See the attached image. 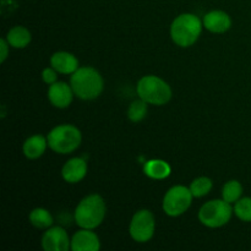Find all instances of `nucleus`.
I'll return each mask as SVG.
<instances>
[{
  "label": "nucleus",
  "mask_w": 251,
  "mask_h": 251,
  "mask_svg": "<svg viewBox=\"0 0 251 251\" xmlns=\"http://www.w3.org/2000/svg\"><path fill=\"white\" fill-rule=\"evenodd\" d=\"M234 213L239 220L251 222V198H243L235 202Z\"/></svg>",
  "instance_id": "4be33fe9"
},
{
  "label": "nucleus",
  "mask_w": 251,
  "mask_h": 251,
  "mask_svg": "<svg viewBox=\"0 0 251 251\" xmlns=\"http://www.w3.org/2000/svg\"><path fill=\"white\" fill-rule=\"evenodd\" d=\"M70 86L74 95L83 100H91L97 98L102 93L103 78L96 69L85 66L78 68L74 74H71Z\"/></svg>",
  "instance_id": "f257e3e1"
},
{
  "label": "nucleus",
  "mask_w": 251,
  "mask_h": 251,
  "mask_svg": "<svg viewBox=\"0 0 251 251\" xmlns=\"http://www.w3.org/2000/svg\"><path fill=\"white\" fill-rule=\"evenodd\" d=\"M156 221L151 211L141 210L136 212L130 222L129 232L132 239L137 243H146L153 237Z\"/></svg>",
  "instance_id": "6e6552de"
},
{
  "label": "nucleus",
  "mask_w": 251,
  "mask_h": 251,
  "mask_svg": "<svg viewBox=\"0 0 251 251\" xmlns=\"http://www.w3.org/2000/svg\"><path fill=\"white\" fill-rule=\"evenodd\" d=\"M42 247L46 251H66L71 248V240L64 228L53 227L42 237Z\"/></svg>",
  "instance_id": "1a4fd4ad"
},
{
  "label": "nucleus",
  "mask_w": 251,
  "mask_h": 251,
  "mask_svg": "<svg viewBox=\"0 0 251 251\" xmlns=\"http://www.w3.org/2000/svg\"><path fill=\"white\" fill-rule=\"evenodd\" d=\"M193 194L190 188L184 185H176L169 189L163 199V210L171 217H178L186 212L193 201Z\"/></svg>",
  "instance_id": "0eeeda50"
},
{
  "label": "nucleus",
  "mask_w": 251,
  "mask_h": 251,
  "mask_svg": "<svg viewBox=\"0 0 251 251\" xmlns=\"http://www.w3.org/2000/svg\"><path fill=\"white\" fill-rule=\"evenodd\" d=\"M86 173H87V163L85 159L80 158V157L69 159L61 169V176H63L64 180L71 184L82 180L86 176Z\"/></svg>",
  "instance_id": "ddd939ff"
},
{
  "label": "nucleus",
  "mask_w": 251,
  "mask_h": 251,
  "mask_svg": "<svg viewBox=\"0 0 251 251\" xmlns=\"http://www.w3.org/2000/svg\"><path fill=\"white\" fill-rule=\"evenodd\" d=\"M31 32L24 26H15L6 34V41L14 48H25L31 42Z\"/></svg>",
  "instance_id": "f3484780"
},
{
  "label": "nucleus",
  "mask_w": 251,
  "mask_h": 251,
  "mask_svg": "<svg viewBox=\"0 0 251 251\" xmlns=\"http://www.w3.org/2000/svg\"><path fill=\"white\" fill-rule=\"evenodd\" d=\"M29 222L39 229H46L53 225V217L46 208H34L29 213Z\"/></svg>",
  "instance_id": "a211bd4d"
},
{
  "label": "nucleus",
  "mask_w": 251,
  "mask_h": 251,
  "mask_svg": "<svg viewBox=\"0 0 251 251\" xmlns=\"http://www.w3.org/2000/svg\"><path fill=\"white\" fill-rule=\"evenodd\" d=\"M51 68L60 74H74L78 69V60L74 54L68 51H56L50 58Z\"/></svg>",
  "instance_id": "4468645a"
},
{
  "label": "nucleus",
  "mask_w": 251,
  "mask_h": 251,
  "mask_svg": "<svg viewBox=\"0 0 251 251\" xmlns=\"http://www.w3.org/2000/svg\"><path fill=\"white\" fill-rule=\"evenodd\" d=\"M48 139L42 135H33L28 137L24 144V153L27 158L37 159L46 152Z\"/></svg>",
  "instance_id": "2eb2a0df"
},
{
  "label": "nucleus",
  "mask_w": 251,
  "mask_h": 251,
  "mask_svg": "<svg viewBox=\"0 0 251 251\" xmlns=\"http://www.w3.org/2000/svg\"><path fill=\"white\" fill-rule=\"evenodd\" d=\"M203 26L212 33H225L232 26V19L227 12L213 10L203 16Z\"/></svg>",
  "instance_id": "f8f14e48"
},
{
  "label": "nucleus",
  "mask_w": 251,
  "mask_h": 251,
  "mask_svg": "<svg viewBox=\"0 0 251 251\" xmlns=\"http://www.w3.org/2000/svg\"><path fill=\"white\" fill-rule=\"evenodd\" d=\"M202 31V22L196 15L183 14L176 17L171 26V36L179 47H190L195 43Z\"/></svg>",
  "instance_id": "7ed1b4c3"
},
{
  "label": "nucleus",
  "mask_w": 251,
  "mask_h": 251,
  "mask_svg": "<svg viewBox=\"0 0 251 251\" xmlns=\"http://www.w3.org/2000/svg\"><path fill=\"white\" fill-rule=\"evenodd\" d=\"M137 95L149 104L163 105L171 100L172 88L161 77L147 75L137 83Z\"/></svg>",
  "instance_id": "20e7f679"
},
{
  "label": "nucleus",
  "mask_w": 251,
  "mask_h": 251,
  "mask_svg": "<svg viewBox=\"0 0 251 251\" xmlns=\"http://www.w3.org/2000/svg\"><path fill=\"white\" fill-rule=\"evenodd\" d=\"M100 248V238L92 229L82 228L76 232L71 239V249L74 251H97Z\"/></svg>",
  "instance_id": "9b49d317"
},
{
  "label": "nucleus",
  "mask_w": 251,
  "mask_h": 251,
  "mask_svg": "<svg viewBox=\"0 0 251 251\" xmlns=\"http://www.w3.org/2000/svg\"><path fill=\"white\" fill-rule=\"evenodd\" d=\"M9 46L10 44L6 39H0V50H1V54H0V61H1V63H4L5 59H6L7 53H9Z\"/></svg>",
  "instance_id": "b1692460"
},
{
  "label": "nucleus",
  "mask_w": 251,
  "mask_h": 251,
  "mask_svg": "<svg viewBox=\"0 0 251 251\" xmlns=\"http://www.w3.org/2000/svg\"><path fill=\"white\" fill-rule=\"evenodd\" d=\"M243 194V185L238 180H230L226 183L222 190L223 200L229 203H235Z\"/></svg>",
  "instance_id": "6ab92c4d"
},
{
  "label": "nucleus",
  "mask_w": 251,
  "mask_h": 251,
  "mask_svg": "<svg viewBox=\"0 0 251 251\" xmlns=\"http://www.w3.org/2000/svg\"><path fill=\"white\" fill-rule=\"evenodd\" d=\"M74 91L70 85L65 82H54L49 86L48 98L51 104L56 108H66L71 104Z\"/></svg>",
  "instance_id": "9d476101"
},
{
  "label": "nucleus",
  "mask_w": 251,
  "mask_h": 251,
  "mask_svg": "<svg viewBox=\"0 0 251 251\" xmlns=\"http://www.w3.org/2000/svg\"><path fill=\"white\" fill-rule=\"evenodd\" d=\"M234 210L225 200H212L206 202L199 211V220L208 228H220L227 225Z\"/></svg>",
  "instance_id": "423d86ee"
},
{
  "label": "nucleus",
  "mask_w": 251,
  "mask_h": 251,
  "mask_svg": "<svg viewBox=\"0 0 251 251\" xmlns=\"http://www.w3.org/2000/svg\"><path fill=\"white\" fill-rule=\"evenodd\" d=\"M211 189H212V180L206 176L195 179L190 185V190L194 198H202V196L207 195Z\"/></svg>",
  "instance_id": "412c9836"
},
{
  "label": "nucleus",
  "mask_w": 251,
  "mask_h": 251,
  "mask_svg": "<svg viewBox=\"0 0 251 251\" xmlns=\"http://www.w3.org/2000/svg\"><path fill=\"white\" fill-rule=\"evenodd\" d=\"M147 104L149 103L145 102L141 98L137 100H134L130 104L129 109H127V117H129V119L134 123H139L141 120H144L147 114Z\"/></svg>",
  "instance_id": "aec40b11"
},
{
  "label": "nucleus",
  "mask_w": 251,
  "mask_h": 251,
  "mask_svg": "<svg viewBox=\"0 0 251 251\" xmlns=\"http://www.w3.org/2000/svg\"><path fill=\"white\" fill-rule=\"evenodd\" d=\"M105 217V202L97 194L88 195L81 201L75 210V222L78 227L95 229L102 225Z\"/></svg>",
  "instance_id": "f03ea898"
},
{
  "label": "nucleus",
  "mask_w": 251,
  "mask_h": 251,
  "mask_svg": "<svg viewBox=\"0 0 251 251\" xmlns=\"http://www.w3.org/2000/svg\"><path fill=\"white\" fill-rule=\"evenodd\" d=\"M48 146L56 153H71L78 149L82 141L81 131L70 124L59 125L54 127L47 136Z\"/></svg>",
  "instance_id": "39448f33"
},
{
  "label": "nucleus",
  "mask_w": 251,
  "mask_h": 251,
  "mask_svg": "<svg viewBox=\"0 0 251 251\" xmlns=\"http://www.w3.org/2000/svg\"><path fill=\"white\" fill-rule=\"evenodd\" d=\"M58 71L55 70L54 68H47L44 69L43 73H42V77H43V81L48 85H51V83L56 82L58 80V75H56Z\"/></svg>",
  "instance_id": "5701e85b"
},
{
  "label": "nucleus",
  "mask_w": 251,
  "mask_h": 251,
  "mask_svg": "<svg viewBox=\"0 0 251 251\" xmlns=\"http://www.w3.org/2000/svg\"><path fill=\"white\" fill-rule=\"evenodd\" d=\"M144 172L151 179L161 180V179H166L171 176L172 168L166 161H162V159H151V161L145 162Z\"/></svg>",
  "instance_id": "dca6fc26"
}]
</instances>
